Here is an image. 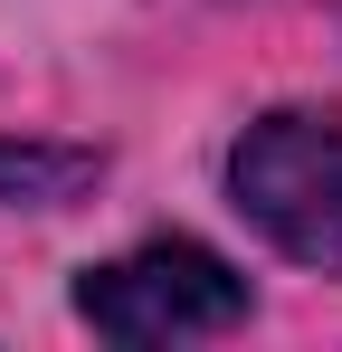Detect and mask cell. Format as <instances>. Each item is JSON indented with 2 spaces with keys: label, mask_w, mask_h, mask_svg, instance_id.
Listing matches in <instances>:
<instances>
[{
  "label": "cell",
  "mask_w": 342,
  "mask_h": 352,
  "mask_svg": "<svg viewBox=\"0 0 342 352\" xmlns=\"http://www.w3.org/2000/svg\"><path fill=\"white\" fill-rule=\"evenodd\" d=\"M228 190L295 267L342 276V124L333 115L285 105V115L247 124V143L228 153Z\"/></svg>",
  "instance_id": "obj_1"
},
{
  "label": "cell",
  "mask_w": 342,
  "mask_h": 352,
  "mask_svg": "<svg viewBox=\"0 0 342 352\" xmlns=\"http://www.w3.org/2000/svg\"><path fill=\"white\" fill-rule=\"evenodd\" d=\"M76 314L105 343H209L228 324H247V276L209 257L200 238H152L114 267H86Z\"/></svg>",
  "instance_id": "obj_2"
},
{
  "label": "cell",
  "mask_w": 342,
  "mask_h": 352,
  "mask_svg": "<svg viewBox=\"0 0 342 352\" xmlns=\"http://www.w3.org/2000/svg\"><path fill=\"white\" fill-rule=\"evenodd\" d=\"M76 181H95V153H57V143H0V200H67Z\"/></svg>",
  "instance_id": "obj_3"
}]
</instances>
